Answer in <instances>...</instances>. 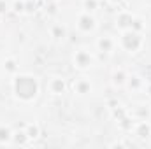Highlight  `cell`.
Here are the masks:
<instances>
[{
	"label": "cell",
	"mask_w": 151,
	"mask_h": 149,
	"mask_svg": "<svg viewBox=\"0 0 151 149\" xmlns=\"http://www.w3.org/2000/svg\"><path fill=\"white\" fill-rule=\"evenodd\" d=\"M142 34L134 32V30H121L119 37H118V46H121V49H125L127 53H137L142 47Z\"/></svg>",
	"instance_id": "obj_1"
},
{
	"label": "cell",
	"mask_w": 151,
	"mask_h": 149,
	"mask_svg": "<svg viewBox=\"0 0 151 149\" xmlns=\"http://www.w3.org/2000/svg\"><path fill=\"white\" fill-rule=\"evenodd\" d=\"M97 58H95V53L88 47H79L76 49L74 54H72V63H74L76 69L79 70H88L95 65Z\"/></svg>",
	"instance_id": "obj_2"
},
{
	"label": "cell",
	"mask_w": 151,
	"mask_h": 149,
	"mask_svg": "<svg viewBox=\"0 0 151 149\" xmlns=\"http://www.w3.org/2000/svg\"><path fill=\"white\" fill-rule=\"evenodd\" d=\"M14 93L23 100H30L37 95V84L34 79H30L28 86H25V77H18L14 82Z\"/></svg>",
	"instance_id": "obj_3"
},
{
	"label": "cell",
	"mask_w": 151,
	"mask_h": 149,
	"mask_svg": "<svg viewBox=\"0 0 151 149\" xmlns=\"http://www.w3.org/2000/svg\"><path fill=\"white\" fill-rule=\"evenodd\" d=\"M76 28H77L79 34H84V35L93 34V32L97 30V19H95V16L83 11V12L77 16V19H76Z\"/></svg>",
	"instance_id": "obj_4"
},
{
	"label": "cell",
	"mask_w": 151,
	"mask_h": 149,
	"mask_svg": "<svg viewBox=\"0 0 151 149\" xmlns=\"http://www.w3.org/2000/svg\"><path fill=\"white\" fill-rule=\"evenodd\" d=\"M95 47H97V51H102L106 54H111V53H114V49L118 47V39H114V37L106 34L102 37H97Z\"/></svg>",
	"instance_id": "obj_5"
},
{
	"label": "cell",
	"mask_w": 151,
	"mask_h": 149,
	"mask_svg": "<svg viewBox=\"0 0 151 149\" xmlns=\"http://www.w3.org/2000/svg\"><path fill=\"white\" fill-rule=\"evenodd\" d=\"M47 91H49L51 95H55V97L63 95V93L67 91V82H65V79L60 77V75L49 77V81H47Z\"/></svg>",
	"instance_id": "obj_6"
},
{
	"label": "cell",
	"mask_w": 151,
	"mask_h": 149,
	"mask_svg": "<svg viewBox=\"0 0 151 149\" xmlns=\"http://www.w3.org/2000/svg\"><path fill=\"white\" fill-rule=\"evenodd\" d=\"M72 91H74V95H79V97L88 95V93L91 91V82H90V79L84 77V75L74 79V81H72Z\"/></svg>",
	"instance_id": "obj_7"
},
{
	"label": "cell",
	"mask_w": 151,
	"mask_h": 149,
	"mask_svg": "<svg viewBox=\"0 0 151 149\" xmlns=\"http://www.w3.org/2000/svg\"><path fill=\"white\" fill-rule=\"evenodd\" d=\"M127 77H128V72L123 69V67H118L113 70V75H111V82L113 86L118 90V88H125L127 84Z\"/></svg>",
	"instance_id": "obj_8"
},
{
	"label": "cell",
	"mask_w": 151,
	"mask_h": 149,
	"mask_svg": "<svg viewBox=\"0 0 151 149\" xmlns=\"http://www.w3.org/2000/svg\"><path fill=\"white\" fill-rule=\"evenodd\" d=\"M144 84H146V81H144L141 75H137V74H128L125 88H128L130 91H142V90H144Z\"/></svg>",
	"instance_id": "obj_9"
},
{
	"label": "cell",
	"mask_w": 151,
	"mask_h": 149,
	"mask_svg": "<svg viewBox=\"0 0 151 149\" xmlns=\"http://www.w3.org/2000/svg\"><path fill=\"white\" fill-rule=\"evenodd\" d=\"M132 19H134V14L130 11H121L118 12L116 16V28L119 30H128L130 25H132Z\"/></svg>",
	"instance_id": "obj_10"
},
{
	"label": "cell",
	"mask_w": 151,
	"mask_h": 149,
	"mask_svg": "<svg viewBox=\"0 0 151 149\" xmlns=\"http://www.w3.org/2000/svg\"><path fill=\"white\" fill-rule=\"evenodd\" d=\"M49 32H51V37L55 39V40H65L67 35H69L67 27H65L63 23H58V21L49 27Z\"/></svg>",
	"instance_id": "obj_11"
},
{
	"label": "cell",
	"mask_w": 151,
	"mask_h": 149,
	"mask_svg": "<svg viewBox=\"0 0 151 149\" xmlns=\"http://www.w3.org/2000/svg\"><path fill=\"white\" fill-rule=\"evenodd\" d=\"M134 133H135L137 137H141V139L150 137V135H151V125L146 121V119L137 121V123L134 125Z\"/></svg>",
	"instance_id": "obj_12"
},
{
	"label": "cell",
	"mask_w": 151,
	"mask_h": 149,
	"mask_svg": "<svg viewBox=\"0 0 151 149\" xmlns=\"http://www.w3.org/2000/svg\"><path fill=\"white\" fill-rule=\"evenodd\" d=\"M134 116H135L137 121H141V119H146V121H148L151 117V107L150 105H144V104L135 105V107H134Z\"/></svg>",
	"instance_id": "obj_13"
},
{
	"label": "cell",
	"mask_w": 151,
	"mask_h": 149,
	"mask_svg": "<svg viewBox=\"0 0 151 149\" xmlns=\"http://www.w3.org/2000/svg\"><path fill=\"white\" fill-rule=\"evenodd\" d=\"M81 5H83V11L84 12H97L99 11V5H100V0H81Z\"/></svg>",
	"instance_id": "obj_14"
},
{
	"label": "cell",
	"mask_w": 151,
	"mask_h": 149,
	"mask_svg": "<svg viewBox=\"0 0 151 149\" xmlns=\"http://www.w3.org/2000/svg\"><path fill=\"white\" fill-rule=\"evenodd\" d=\"M144 28H146V25H144V19H142L141 16H135V14H134V19H132L130 30H134V32H139V34H142V32H144Z\"/></svg>",
	"instance_id": "obj_15"
},
{
	"label": "cell",
	"mask_w": 151,
	"mask_h": 149,
	"mask_svg": "<svg viewBox=\"0 0 151 149\" xmlns=\"http://www.w3.org/2000/svg\"><path fill=\"white\" fill-rule=\"evenodd\" d=\"M12 140V132L7 126H0V144H11Z\"/></svg>",
	"instance_id": "obj_16"
},
{
	"label": "cell",
	"mask_w": 151,
	"mask_h": 149,
	"mask_svg": "<svg viewBox=\"0 0 151 149\" xmlns=\"http://www.w3.org/2000/svg\"><path fill=\"white\" fill-rule=\"evenodd\" d=\"M4 70H7L9 74H16V72L19 70V67H18V63H16L14 58H7V60L4 62Z\"/></svg>",
	"instance_id": "obj_17"
},
{
	"label": "cell",
	"mask_w": 151,
	"mask_h": 149,
	"mask_svg": "<svg viewBox=\"0 0 151 149\" xmlns=\"http://www.w3.org/2000/svg\"><path fill=\"white\" fill-rule=\"evenodd\" d=\"M25 132H27V135H28L30 140H32V139H37L39 135H40V128H39V125H28V126L25 128Z\"/></svg>",
	"instance_id": "obj_18"
},
{
	"label": "cell",
	"mask_w": 151,
	"mask_h": 149,
	"mask_svg": "<svg viewBox=\"0 0 151 149\" xmlns=\"http://www.w3.org/2000/svg\"><path fill=\"white\" fill-rule=\"evenodd\" d=\"M11 9L14 11V12H25V9H27V4H25V0H12L11 2Z\"/></svg>",
	"instance_id": "obj_19"
},
{
	"label": "cell",
	"mask_w": 151,
	"mask_h": 149,
	"mask_svg": "<svg viewBox=\"0 0 151 149\" xmlns=\"http://www.w3.org/2000/svg\"><path fill=\"white\" fill-rule=\"evenodd\" d=\"M9 9H11V2H7V0H0V14H5Z\"/></svg>",
	"instance_id": "obj_20"
},
{
	"label": "cell",
	"mask_w": 151,
	"mask_h": 149,
	"mask_svg": "<svg viewBox=\"0 0 151 149\" xmlns=\"http://www.w3.org/2000/svg\"><path fill=\"white\" fill-rule=\"evenodd\" d=\"M144 91H146V95L151 98V81H146V84H144Z\"/></svg>",
	"instance_id": "obj_21"
},
{
	"label": "cell",
	"mask_w": 151,
	"mask_h": 149,
	"mask_svg": "<svg viewBox=\"0 0 151 149\" xmlns=\"http://www.w3.org/2000/svg\"><path fill=\"white\" fill-rule=\"evenodd\" d=\"M109 2H113V4H116V2H119V0H109Z\"/></svg>",
	"instance_id": "obj_22"
}]
</instances>
